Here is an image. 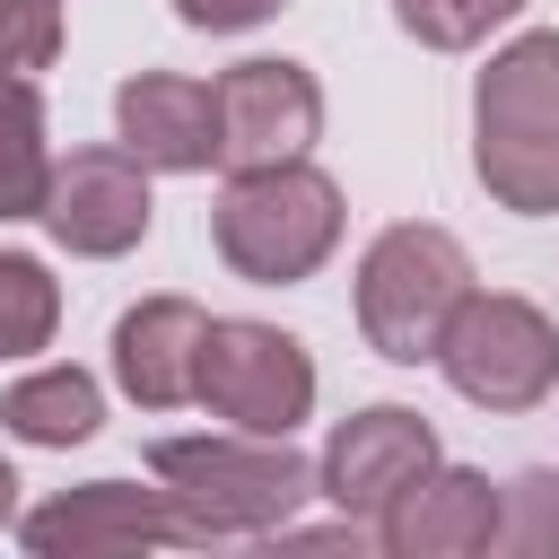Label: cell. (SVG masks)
Listing matches in <instances>:
<instances>
[{"instance_id":"cell-8","label":"cell","mask_w":559,"mask_h":559,"mask_svg":"<svg viewBox=\"0 0 559 559\" xmlns=\"http://www.w3.org/2000/svg\"><path fill=\"white\" fill-rule=\"evenodd\" d=\"M445 454H437V428L411 411V402H367V411H349L332 437H323V454H314V498H332L341 515H358V524H376L411 480H428Z\"/></svg>"},{"instance_id":"cell-2","label":"cell","mask_w":559,"mask_h":559,"mask_svg":"<svg viewBox=\"0 0 559 559\" xmlns=\"http://www.w3.org/2000/svg\"><path fill=\"white\" fill-rule=\"evenodd\" d=\"M472 175L515 218L559 210V26L498 44L472 79Z\"/></svg>"},{"instance_id":"cell-17","label":"cell","mask_w":559,"mask_h":559,"mask_svg":"<svg viewBox=\"0 0 559 559\" xmlns=\"http://www.w3.org/2000/svg\"><path fill=\"white\" fill-rule=\"evenodd\" d=\"M507 17H524V0H393V26L411 44H428V52H472Z\"/></svg>"},{"instance_id":"cell-10","label":"cell","mask_w":559,"mask_h":559,"mask_svg":"<svg viewBox=\"0 0 559 559\" xmlns=\"http://www.w3.org/2000/svg\"><path fill=\"white\" fill-rule=\"evenodd\" d=\"M17 542H26L35 559H131V550L183 542V515L166 507V489L79 480V489H52L44 507H26V515H17Z\"/></svg>"},{"instance_id":"cell-12","label":"cell","mask_w":559,"mask_h":559,"mask_svg":"<svg viewBox=\"0 0 559 559\" xmlns=\"http://www.w3.org/2000/svg\"><path fill=\"white\" fill-rule=\"evenodd\" d=\"M376 550L384 559H472V550H498V480L472 472V463H437L428 480H411L376 515Z\"/></svg>"},{"instance_id":"cell-21","label":"cell","mask_w":559,"mask_h":559,"mask_svg":"<svg viewBox=\"0 0 559 559\" xmlns=\"http://www.w3.org/2000/svg\"><path fill=\"white\" fill-rule=\"evenodd\" d=\"M17 489H26V480H17V472H9V454H0V524H17Z\"/></svg>"},{"instance_id":"cell-14","label":"cell","mask_w":559,"mask_h":559,"mask_svg":"<svg viewBox=\"0 0 559 559\" xmlns=\"http://www.w3.org/2000/svg\"><path fill=\"white\" fill-rule=\"evenodd\" d=\"M0 428L17 445H61L70 454V445H87L105 428V384L87 367H35V376H17L0 393Z\"/></svg>"},{"instance_id":"cell-16","label":"cell","mask_w":559,"mask_h":559,"mask_svg":"<svg viewBox=\"0 0 559 559\" xmlns=\"http://www.w3.org/2000/svg\"><path fill=\"white\" fill-rule=\"evenodd\" d=\"M52 332H61V280L35 253L0 245V358H35L52 349Z\"/></svg>"},{"instance_id":"cell-3","label":"cell","mask_w":559,"mask_h":559,"mask_svg":"<svg viewBox=\"0 0 559 559\" xmlns=\"http://www.w3.org/2000/svg\"><path fill=\"white\" fill-rule=\"evenodd\" d=\"M341 183L314 166V157H288V166H245L218 183V210H210V245L236 280L253 288H297L314 280L332 253H341Z\"/></svg>"},{"instance_id":"cell-18","label":"cell","mask_w":559,"mask_h":559,"mask_svg":"<svg viewBox=\"0 0 559 559\" xmlns=\"http://www.w3.org/2000/svg\"><path fill=\"white\" fill-rule=\"evenodd\" d=\"M498 550L507 559H559V472L498 480Z\"/></svg>"},{"instance_id":"cell-19","label":"cell","mask_w":559,"mask_h":559,"mask_svg":"<svg viewBox=\"0 0 559 559\" xmlns=\"http://www.w3.org/2000/svg\"><path fill=\"white\" fill-rule=\"evenodd\" d=\"M61 0H0V70H52L61 61Z\"/></svg>"},{"instance_id":"cell-13","label":"cell","mask_w":559,"mask_h":559,"mask_svg":"<svg viewBox=\"0 0 559 559\" xmlns=\"http://www.w3.org/2000/svg\"><path fill=\"white\" fill-rule=\"evenodd\" d=\"M201 341H210V314L192 297H140L114 323V384L140 411H183L201 402Z\"/></svg>"},{"instance_id":"cell-6","label":"cell","mask_w":559,"mask_h":559,"mask_svg":"<svg viewBox=\"0 0 559 559\" xmlns=\"http://www.w3.org/2000/svg\"><path fill=\"white\" fill-rule=\"evenodd\" d=\"M201 411L253 437H297L314 419V358L297 332L253 314H210L201 341Z\"/></svg>"},{"instance_id":"cell-5","label":"cell","mask_w":559,"mask_h":559,"mask_svg":"<svg viewBox=\"0 0 559 559\" xmlns=\"http://www.w3.org/2000/svg\"><path fill=\"white\" fill-rule=\"evenodd\" d=\"M437 367L472 411H533L559 384V323L515 288H472L437 341Z\"/></svg>"},{"instance_id":"cell-1","label":"cell","mask_w":559,"mask_h":559,"mask_svg":"<svg viewBox=\"0 0 559 559\" xmlns=\"http://www.w3.org/2000/svg\"><path fill=\"white\" fill-rule=\"evenodd\" d=\"M148 480L183 515V542H271L314 498V463L288 437H253V428L157 437L148 445Z\"/></svg>"},{"instance_id":"cell-4","label":"cell","mask_w":559,"mask_h":559,"mask_svg":"<svg viewBox=\"0 0 559 559\" xmlns=\"http://www.w3.org/2000/svg\"><path fill=\"white\" fill-rule=\"evenodd\" d=\"M463 297H472V253L437 218H393L358 253V332L393 367H437V341Z\"/></svg>"},{"instance_id":"cell-20","label":"cell","mask_w":559,"mask_h":559,"mask_svg":"<svg viewBox=\"0 0 559 559\" xmlns=\"http://www.w3.org/2000/svg\"><path fill=\"white\" fill-rule=\"evenodd\" d=\"M280 9H288V0H175V17L201 26V35H245V26L280 17Z\"/></svg>"},{"instance_id":"cell-7","label":"cell","mask_w":559,"mask_h":559,"mask_svg":"<svg viewBox=\"0 0 559 559\" xmlns=\"http://www.w3.org/2000/svg\"><path fill=\"white\" fill-rule=\"evenodd\" d=\"M210 87H218V166L227 175L314 157V140H323V87H314L306 61L253 52V61L218 70Z\"/></svg>"},{"instance_id":"cell-11","label":"cell","mask_w":559,"mask_h":559,"mask_svg":"<svg viewBox=\"0 0 559 559\" xmlns=\"http://www.w3.org/2000/svg\"><path fill=\"white\" fill-rule=\"evenodd\" d=\"M114 140L148 175H210L218 166V87L183 70H131L114 87Z\"/></svg>"},{"instance_id":"cell-9","label":"cell","mask_w":559,"mask_h":559,"mask_svg":"<svg viewBox=\"0 0 559 559\" xmlns=\"http://www.w3.org/2000/svg\"><path fill=\"white\" fill-rule=\"evenodd\" d=\"M157 201H148V166L114 140V148H70L52 157V192H44V236L79 262H114L148 236Z\"/></svg>"},{"instance_id":"cell-15","label":"cell","mask_w":559,"mask_h":559,"mask_svg":"<svg viewBox=\"0 0 559 559\" xmlns=\"http://www.w3.org/2000/svg\"><path fill=\"white\" fill-rule=\"evenodd\" d=\"M52 192V131H44V87L26 70H0V227L44 218Z\"/></svg>"}]
</instances>
